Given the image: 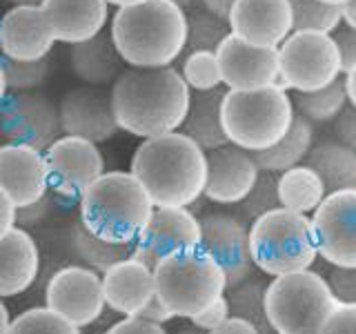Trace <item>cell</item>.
I'll use <instances>...</instances> for the list:
<instances>
[{
  "label": "cell",
  "mask_w": 356,
  "mask_h": 334,
  "mask_svg": "<svg viewBox=\"0 0 356 334\" xmlns=\"http://www.w3.org/2000/svg\"><path fill=\"white\" fill-rule=\"evenodd\" d=\"M192 89L176 67H125L109 89L118 129L140 141L183 127Z\"/></svg>",
  "instance_id": "6da1fadb"
},
{
  "label": "cell",
  "mask_w": 356,
  "mask_h": 334,
  "mask_svg": "<svg viewBox=\"0 0 356 334\" xmlns=\"http://www.w3.org/2000/svg\"><path fill=\"white\" fill-rule=\"evenodd\" d=\"M129 172L154 207H192L205 192L207 152L178 129L145 138L131 156Z\"/></svg>",
  "instance_id": "7a4b0ae2"
},
{
  "label": "cell",
  "mask_w": 356,
  "mask_h": 334,
  "mask_svg": "<svg viewBox=\"0 0 356 334\" xmlns=\"http://www.w3.org/2000/svg\"><path fill=\"white\" fill-rule=\"evenodd\" d=\"M109 36L127 67H172L187 49V11L174 0L116 7Z\"/></svg>",
  "instance_id": "3957f363"
},
{
  "label": "cell",
  "mask_w": 356,
  "mask_h": 334,
  "mask_svg": "<svg viewBox=\"0 0 356 334\" xmlns=\"http://www.w3.org/2000/svg\"><path fill=\"white\" fill-rule=\"evenodd\" d=\"M154 203L131 172H105L78 200V221L96 237L134 245L154 214Z\"/></svg>",
  "instance_id": "277c9868"
},
{
  "label": "cell",
  "mask_w": 356,
  "mask_h": 334,
  "mask_svg": "<svg viewBox=\"0 0 356 334\" xmlns=\"http://www.w3.org/2000/svg\"><path fill=\"white\" fill-rule=\"evenodd\" d=\"M296 116L294 98L283 85H270L254 92L225 89L220 118L227 143L245 152H263L278 143Z\"/></svg>",
  "instance_id": "5b68a950"
},
{
  "label": "cell",
  "mask_w": 356,
  "mask_h": 334,
  "mask_svg": "<svg viewBox=\"0 0 356 334\" xmlns=\"http://www.w3.org/2000/svg\"><path fill=\"white\" fill-rule=\"evenodd\" d=\"M156 296L174 319H194L227 292L222 267L200 248L170 254L154 267Z\"/></svg>",
  "instance_id": "8992f818"
},
{
  "label": "cell",
  "mask_w": 356,
  "mask_h": 334,
  "mask_svg": "<svg viewBox=\"0 0 356 334\" xmlns=\"http://www.w3.org/2000/svg\"><path fill=\"white\" fill-rule=\"evenodd\" d=\"M250 250L254 267L267 276L309 270L318 259L312 216L276 207L252 221Z\"/></svg>",
  "instance_id": "52a82bcc"
},
{
  "label": "cell",
  "mask_w": 356,
  "mask_h": 334,
  "mask_svg": "<svg viewBox=\"0 0 356 334\" xmlns=\"http://www.w3.org/2000/svg\"><path fill=\"white\" fill-rule=\"evenodd\" d=\"M337 299L325 276L300 270L272 276L265 287V310L276 334H294L303 330H318Z\"/></svg>",
  "instance_id": "ba28073f"
},
{
  "label": "cell",
  "mask_w": 356,
  "mask_h": 334,
  "mask_svg": "<svg viewBox=\"0 0 356 334\" xmlns=\"http://www.w3.org/2000/svg\"><path fill=\"white\" fill-rule=\"evenodd\" d=\"M341 76V54L332 33L292 31L278 47V85L287 92H316Z\"/></svg>",
  "instance_id": "9c48e42d"
},
{
  "label": "cell",
  "mask_w": 356,
  "mask_h": 334,
  "mask_svg": "<svg viewBox=\"0 0 356 334\" xmlns=\"http://www.w3.org/2000/svg\"><path fill=\"white\" fill-rule=\"evenodd\" d=\"M44 165L49 192L65 200H81L87 189L107 172L105 156L96 143L67 134L44 150Z\"/></svg>",
  "instance_id": "30bf717a"
},
{
  "label": "cell",
  "mask_w": 356,
  "mask_h": 334,
  "mask_svg": "<svg viewBox=\"0 0 356 334\" xmlns=\"http://www.w3.org/2000/svg\"><path fill=\"white\" fill-rule=\"evenodd\" d=\"M63 136L58 105L42 92L7 94L0 105V138L44 152Z\"/></svg>",
  "instance_id": "8fae6325"
},
{
  "label": "cell",
  "mask_w": 356,
  "mask_h": 334,
  "mask_svg": "<svg viewBox=\"0 0 356 334\" xmlns=\"http://www.w3.org/2000/svg\"><path fill=\"white\" fill-rule=\"evenodd\" d=\"M44 305L76 328L92 326L107 308L103 274L87 265H65L56 270L44 287Z\"/></svg>",
  "instance_id": "7c38bea8"
},
{
  "label": "cell",
  "mask_w": 356,
  "mask_h": 334,
  "mask_svg": "<svg viewBox=\"0 0 356 334\" xmlns=\"http://www.w3.org/2000/svg\"><path fill=\"white\" fill-rule=\"evenodd\" d=\"M318 256L332 267H356V189L323 198L312 214Z\"/></svg>",
  "instance_id": "4fadbf2b"
},
{
  "label": "cell",
  "mask_w": 356,
  "mask_h": 334,
  "mask_svg": "<svg viewBox=\"0 0 356 334\" xmlns=\"http://www.w3.org/2000/svg\"><path fill=\"white\" fill-rule=\"evenodd\" d=\"M200 218V250L214 259L234 287L254 272L250 250V225L232 212H205Z\"/></svg>",
  "instance_id": "5bb4252c"
},
{
  "label": "cell",
  "mask_w": 356,
  "mask_h": 334,
  "mask_svg": "<svg viewBox=\"0 0 356 334\" xmlns=\"http://www.w3.org/2000/svg\"><path fill=\"white\" fill-rule=\"evenodd\" d=\"M200 248V218L189 207H156L131 248L134 259L152 270L170 254Z\"/></svg>",
  "instance_id": "9a60e30c"
},
{
  "label": "cell",
  "mask_w": 356,
  "mask_h": 334,
  "mask_svg": "<svg viewBox=\"0 0 356 334\" xmlns=\"http://www.w3.org/2000/svg\"><path fill=\"white\" fill-rule=\"evenodd\" d=\"M220 78L225 89L254 92V89L278 85V47H261L229 36L216 49Z\"/></svg>",
  "instance_id": "2e32d148"
},
{
  "label": "cell",
  "mask_w": 356,
  "mask_h": 334,
  "mask_svg": "<svg viewBox=\"0 0 356 334\" xmlns=\"http://www.w3.org/2000/svg\"><path fill=\"white\" fill-rule=\"evenodd\" d=\"M58 116L63 134L96 145L111 141L120 132L111 109L109 92L103 87L81 85L70 89L58 103Z\"/></svg>",
  "instance_id": "e0dca14e"
},
{
  "label": "cell",
  "mask_w": 356,
  "mask_h": 334,
  "mask_svg": "<svg viewBox=\"0 0 356 334\" xmlns=\"http://www.w3.org/2000/svg\"><path fill=\"white\" fill-rule=\"evenodd\" d=\"M56 45L42 5L9 7L0 16V56L7 61L49 58Z\"/></svg>",
  "instance_id": "ac0fdd59"
},
{
  "label": "cell",
  "mask_w": 356,
  "mask_h": 334,
  "mask_svg": "<svg viewBox=\"0 0 356 334\" xmlns=\"http://www.w3.org/2000/svg\"><path fill=\"white\" fill-rule=\"evenodd\" d=\"M261 170L252 152L222 145L207 152V181L203 196L216 205H238L250 194Z\"/></svg>",
  "instance_id": "d6986e66"
},
{
  "label": "cell",
  "mask_w": 356,
  "mask_h": 334,
  "mask_svg": "<svg viewBox=\"0 0 356 334\" xmlns=\"http://www.w3.org/2000/svg\"><path fill=\"white\" fill-rule=\"evenodd\" d=\"M227 22L234 36L261 47H281L294 31L289 0H236Z\"/></svg>",
  "instance_id": "ffe728a7"
},
{
  "label": "cell",
  "mask_w": 356,
  "mask_h": 334,
  "mask_svg": "<svg viewBox=\"0 0 356 334\" xmlns=\"http://www.w3.org/2000/svg\"><path fill=\"white\" fill-rule=\"evenodd\" d=\"M0 189H5L16 207L49 194L44 152L18 143L0 145Z\"/></svg>",
  "instance_id": "44dd1931"
},
{
  "label": "cell",
  "mask_w": 356,
  "mask_h": 334,
  "mask_svg": "<svg viewBox=\"0 0 356 334\" xmlns=\"http://www.w3.org/2000/svg\"><path fill=\"white\" fill-rule=\"evenodd\" d=\"M105 303L122 317H140L156 299L154 270L143 261L127 256L103 274Z\"/></svg>",
  "instance_id": "7402d4cb"
},
{
  "label": "cell",
  "mask_w": 356,
  "mask_h": 334,
  "mask_svg": "<svg viewBox=\"0 0 356 334\" xmlns=\"http://www.w3.org/2000/svg\"><path fill=\"white\" fill-rule=\"evenodd\" d=\"M107 0H42L56 42L76 45L103 33L111 20Z\"/></svg>",
  "instance_id": "603a6c76"
},
{
  "label": "cell",
  "mask_w": 356,
  "mask_h": 334,
  "mask_svg": "<svg viewBox=\"0 0 356 334\" xmlns=\"http://www.w3.org/2000/svg\"><path fill=\"white\" fill-rule=\"evenodd\" d=\"M40 272V250L25 228H14L0 239V299L18 296L33 285Z\"/></svg>",
  "instance_id": "cb8c5ba5"
},
{
  "label": "cell",
  "mask_w": 356,
  "mask_h": 334,
  "mask_svg": "<svg viewBox=\"0 0 356 334\" xmlns=\"http://www.w3.org/2000/svg\"><path fill=\"white\" fill-rule=\"evenodd\" d=\"M70 70L72 74L89 87H111L114 81L125 70L120 54L114 47L109 31L98 33V36L70 45Z\"/></svg>",
  "instance_id": "d4e9b609"
},
{
  "label": "cell",
  "mask_w": 356,
  "mask_h": 334,
  "mask_svg": "<svg viewBox=\"0 0 356 334\" xmlns=\"http://www.w3.org/2000/svg\"><path fill=\"white\" fill-rule=\"evenodd\" d=\"M222 94H225L222 87L211 89V92H194L187 116L183 120L181 132L187 134L194 143H198L205 152L227 145V136L220 118Z\"/></svg>",
  "instance_id": "484cf974"
},
{
  "label": "cell",
  "mask_w": 356,
  "mask_h": 334,
  "mask_svg": "<svg viewBox=\"0 0 356 334\" xmlns=\"http://www.w3.org/2000/svg\"><path fill=\"white\" fill-rule=\"evenodd\" d=\"M305 163L314 167L323 178L327 194L341 192V189H356V152L339 138L314 143Z\"/></svg>",
  "instance_id": "4316f807"
},
{
  "label": "cell",
  "mask_w": 356,
  "mask_h": 334,
  "mask_svg": "<svg viewBox=\"0 0 356 334\" xmlns=\"http://www.w3.org/2000/svg\"><path fill=\"white\" fill-rule=\"evenodd\" d=\"M312 145H314V125L296 114L292 125L285 132V136L278 143H274L272 148L256 152L254 159L261 172L281 174L289 170V167L305 163Z\"/></svg>",
  "instance_id": "83f0119b"
},
{
  "label": "cell",
  "mask_w": 356,
  "mask_h": 334,
  "mask_svg": "<svg viewBox=\"0 0 356 334\" xmlns=\"http://www.w3.org/2000/svg\"><path fill=\"white\" fill-rule=\"evenodd\" d=\"M327 196L323 178L314 167L300 163L278 174V200L281 207L300 212V214H314V209Z\"/></svg>",
  "instance_id": "f1b7e54d"
},
{
  "label": "cell",
  "mask_w": 356,
  "mask_h": 334,
  "mask_svg": "<svg viewBox=\"0 0 356 334\" xmlns=\"http://www.w3.org/2000/svg\"><path fill=\"white\" fill-rule=\"evenodd\" d=\"M70 248L83 265L92 267L98 274H105L109 267L131 256L134 245L105 241L89 232L81 221H74L70 228Z\"/></svg>",
  "instance_id": "f546056e"
},
{
  "label": "cell",
  "mask_w": 356,
  "mask_h": 334,
  "mask_svg": "<svg viewBox=\"0 0 356 334\" xmlns=\"http://www.w3.org/2000/svg\"><path fill=\"white\" fill-rule=\"evenodd\" d=\"M348 92H345L343 76L334 83L316 89V92H303L294 96V109L298 116L309 120L312 125H325L339 118L341 111L348 107Z\"/></svg>",
  "instance_id": "4dcf8cb0"
},
{
  "label": "cell",
  "mask_w": 356,
  "mask_h": 334,
  "mask_svg": "<svg viewBox=\"0 0 356 334\" xmlns=\"http://www.w3.org/2000/svg\"><path fill=\"white\" fill-rule=\"evenodd\" d=\"M265 287L267 283L261 278H245L243 283L227 287V301L232 317L252 323L259 334H276L265 310Z\"/></svg>",
  "instance_id": "1f68e13d"
},
{
  "label": "cell",
  "mask_w": 356,
  "mask_h": 334,
  "mask_svg": "<svg viewBox=\"0 0 356 334\" xmlns=\"http://www.w3.org/2000/svg\"><path fill=\"white\" fill-rule=\"evenodd\" d=\"M292 5L294 31H318L332 33L343 27L341 7L323 3V0H289Z\"/></svg>",
  "instance_id": "d6a6232c"
},
{
  "label": "cell",
  "mask_w": 356,
  "mask_h": 334,
  "mask_svg": "<svg viewBox=\"0 0 356 334\" xmlns=\"http://www.w3.org/2000/svg\"><path fill=\"white\" fill-rule=\"evenodd\" d=\"M229 22L207 9H192L187 14V49L185 51H216L218 45L229 36Z\"/></svg>",
  "instance_id": "836d02e7"
},
{
  "label": "cell",
  "mask_w": 356,
  "mask_h": 334,
  "mask_svg": "<svg viewBox=\"0 0 356 334\" xmlns=\"http://www.w3.org/2000/svg\"><path fill=\"white\" fill-rule=\"evenodd\" d=\"M178 72H181L183 81L192 92H211V89L222 87L216 51H205V49L185 51Z\"/></svg>",
  "instance_id": "e575fe53"
},
{
  "label": "cell",
  "mask_w": 356,
  "mask_h": 334,
  "mask_svg": "<svg viewBox=\"0 0 356 334\" xmlns=\"http://www.w3.org/2000/svg\"><path fill=\"white\" fill-rule=\"evenodd\" d=\"M7 334H81V328L72 326L67 319L44 305L25 310L16 319H11Z\"/></svg>",
  "instance_id": "d590c367"
},
{
  "label": "cell",
  "mask_w": 356,
  "mask_h": 334,
  "mask_svg": "<svg viewBox=\"0 0 356 334\" xmlns=\"http://www.w3.org/2000/svg\"><path fill=\"white\" fill-rule=\"evenodd\" d=\"M3 67H5L9 94L40 92L51 74L49 58H42V61H7V58H3Z\"/></svg>",
  "instance_id": "8d00e7d4"
},
{
  "label": "cell",
  "mask_w": 356,
  "mask_h": 334,
  "mask_svg": "<svg viewBox=\"0 0 356 334\" xmlns=\"http://www.w3.org/2000/svg\"><path fill=\"white\" fill-rule=\"evenodd\" d=\"M276 207H281V200H278V174L261 172L254 187L250 189V194L238 203V216L243 221H254Z\"/></svg>",
  "instance_id": "74e56055"
},
{
  "label": "cell",
  "mask_w": 356,
  "mask_h": 334,
  "mask_svg": "<svg viewBox=\"0 0 356 334\" xmlns=\"http://www.w3.org/2000/svg\"><path fill=\"white\" fill-rule=\"evenodd\" d=\"M316 334H356V305L337 303L323 319Z\"/></svg>",
  "instance_id": "f35d334b"
},
{
  "label": "cell",
  "mask_w": 356,
  "mask_h": 334,
  "mask_svg": "<svg viewBox=\"0 0 356 334\" xmlns=\"http://www.w3.org/2000/svg\"><path fill=\"white\" fill-rule=\"evenodd\" d=\"M327 283L337 303L356 305V267H332Z\"/></svg>",
  "instance_id": "ab89813d"
},
{
  "label": "cell",
  "mask_w": 356,
  "mask_h": 334,
  "mask_svg": "<svg viewBox=\"0 0 356 334\" xmlns=\"http://www.w3.org/2000/svg\"><path fill=\"white\" fill-rule=\"evenodd\" d=\"M51 207H54V200L49 194H44L42 198L33 200V203L25 207H16V225L25 230L40 225V223L51 214Z\"/></svg>",
  "instance_id": "60d3db41"
},
{
  "label": "cell",
  "mask_w": 356,
  "mask_h": 334,
  "mask_svg": "<svg viewBox=\"0 0 356 334\" xmlns=\"http://www.w3.org/2000/svg\"><path fill=\"white\" fill-rule=\"evenodd\" d=\"M229 317H232L229 301H227V296H220L216 303H211L207 310H203L200 315H196L194 319H189V321H192V326L200 328L203 332H211V330H216L218 326H222V323H225Z\"/></svg>",
  "instance_id": "b9f144b4"
},
{
  "label": "cell",
  "mask_w": 356,
  "mask_h": 334,
  "mask_svg": "<svg viewBox=\"0 0 356 334\" xmlns=\"http://www.w3.org/2000/svg\"><path fill=\"white\" fill-rule=\"evenodd\" d=\"M105 334H167L165 326L145 321L140 317H125L122 321L114 323Z\"/></svg>",
  "instance_id": "7bdbcfd3"
},
{
  "label": "cell",
  "mask_w": 356,
  "mask_h": 334,
  "mask_svg": "<svg viewBox=\"0 0 356 334\" xmlns=\"http://www.w3.org/2000/svg\"><path fill=\"white\" fill-rule=\"evenodd\" d=\"M334 132H337V138L341 143L356 152V107L348 105L341 111L339 118L334 120Z\"/></svg>",
  "instance_id": "ee69618b"
},
{
  "label": "cell",
  "mask_w": 356,
  "mask_h": 334,
  "mask_svg": "<svg viewBox=\"0 0 356 334\" xmlns=\"http://www.w3.org/2000/svg\"><path fill=\"white\" fill-rule=\"evenodd\" d=\"M334 40H337V47L341 54V65H343V74L356 65V29L350 27H341L339 31H334Z\"/></svg>",
  "instance_id": "f6af8a7d"
},
{
  "label": "cell",
  "mask_w": 356,
  "mask_h": 334,
  "mask_svg": "<svg viewBox=\"0 0 356 334\" xmlns=\"http://www.w3.org/2000/svg\"><path fill=\"white\" fill-rule=\"evenodd\" d=\"M14 228H16V205L5 194V189H0V239H5Z\"/></svg>",
  "instance_id": "bcb514c9"
},
{
  "label": "cell",
  "mask_w": 356,
  "mask_h": 334,
  "mask_svg": "<svg viewBox=\"0 0 356 334\" xmlns=\"http://www.w3.org/2000/svg\"><path fill=\"white\" fill-rule=\"evenodd\" d=\"M140 319L152 321V323H159V326H165L167 321H174V315L161 303V299L156 296V299L152 301V303L140 312Z\"/></svg>",
  "instance_id": "7dc6e473"
},
{
  "label": "cell",
  "mask_w": 356,
  "mask_h": 334,
  "mask_svg": "<svg viewBox=\"0 0 356 334\" xmlns=\"http://www.w3.org/2000/svg\"><path fill=\"white\" fill-rule=\"evenodd\" d=\"M207 334H259V332H256V328L252 326V323L236 319V317H229L222 326H218L216 330H211Z\"/></svg>",
  "instance_id": "c3c4849f"
},
{
  "label": "cell",
  "mask_w": 356,
  "mask_h": 334,
  "mask_svg": "<svg viewBox=\"0 0 356 334\" xmlns=\"http://www.w3.org/2000/svg\"><path fill=\"white\" fill-rule=\"evenodd\" d=\"M198 3H200V7H203V9L211 11V14H216L218 18L227 20L229 11H232V7H234L236 0H198Z\"/></svg>",
  "instance_id": "681fc988"
},
{
  "label": "cell",
  "mask_w": 356,
  "mask_h": 334,
  "mask_svg": "<svg viewBox=\"0 0 356 334\" xmlns=\"http://www.w3.org/2000/svg\"><path fill=\"white\" fill-rule=\"evenodd\" d=\"M343 85H345V92H348V103L356 107V65L343 74Z\"/></svg>",
  "instance_id": "f907efd6"
},
{
  "label": "cell",
  "mask_w": 356,
  "mask_h": 334,
  "mask_svg": "<svg viewBox=\"0 0 356 334\" xmlns=\"http://www.w3.org/2000/svg\"><path fill=\"white\" fill-rule=\"evenodd\" d=\"M341 14H343V27L356 29V0H348L341 7Z\"/></svg>",
  "instance_id": "816d5d0a"
},
{
  "label": "cell",
  "mask_w": 356,
  "mask_h": 334,
  "mask_svg": "<svg viewBox=\"0 0 356 334\" xmlns=\"http://www.w3.org/2000/svg\"><path fill=\"white\" fill-rule=\"evenodd\" d=\"M9 323H11L9 310H7V305H5V301L0 299V334H7V332H9Z\"/></svg>",
  "instance_id": "f5cc1de1"
},
{
  "label": "cell",
  "mask_w": 356,
  "mask_h": 334,
  "mask_svg": "<svg viewBox=\"0 0 356 334\" xmlns=\"http://www.w3.org/2000/svg\"><path fill=\"white\" fill-rule=\"evenodd\" d=\"M9 94V87H7V78H5V67H3V56H0V105Z\"/></svg>",
  "instance_id": "db71d44e"
},
{
  "label": "cell",
  "mask_w": 356,
  "mask_h": 334,
  "mask_svg": "<svg viewBox=\"0 0 356 334\" xmlns=\"http://www.w3.org/2000/svg\"><path fill=\"white\" fill-rule=\"evenodd\" d=\"M109 7H127V5H136L143 3V0H107Z\"/></svg>",
  "instance_id": "11a10c76"
},
{
  "label": "cell",
  "mask_w": 356,
  "mask_h": 334,
  "mask_svg": "<svg viewBox=\"0 0 356 334\" xmlns=\"http://www.w3.org/2000/svg\"><path fill=\"white\" fill-rule=\"evenodd\" d=\"M11 7H22V5H42V0H7Z\"/></svg>",
  "instance_id": "9f6ffc18"
},
{
  "label": "cell",
  "mask_w": 356,
  "mask_h": 334,
  "mask_svg": "<svg viewBox=\"0 0 356 334\" xmlns=\"http://www.w3.org/2000/svg\"><path fill=\"white\" fill-rule=\"evenodd\" d=\"M176 334H207V332H203V330L196 328V326H189V328H181Z\"/></svg>",
  "instance_id": "6f0895ef"
},
{
  "label": "cell",
  "mask_w": 356,
  "mask_h": 334,
  "mask_svg": "<svg viewBox=\"0 0 356 334\" xmlns=\"http://www.w3.org/2000/svg\"><path fill=\"white\" fill-rule=\"evenodd\" d=\"M174 3H176L178 7H183V9L187 11L189 7H194V5L198 3V0H174Z\"/></svg>",
  "instance_id": "680465c9"
},
{
  "label": "cell",
  "mask_w": 356,
  "mask_h": 334,
  "mask_svg": "<svg viewBox=\"0 0 356 334\" xmlns=\"http://www.w3.org/2000/svg\"><path fill=\"white\" fill-rule=\"evenodd\" d=\"M323 3H327V5H334V7H343L348 0H323Z\"/></svg>",
  "instance_id": "91938a15"
},
{
  "label": "cell",
  "mask_w": 356,
  "mask_h": 334,
  "mask_svg": "<svg viewBox=\"0 0 356 334\" xmlns=\"http://www.w3.org/2000/svg\"><path fill=\"white\" fill-rule=\"evenodd\" d=\"M294 334H316V330H303V332H294Z\"/></svg>",
  "instance_id": "94428289"
}]
</instances>
